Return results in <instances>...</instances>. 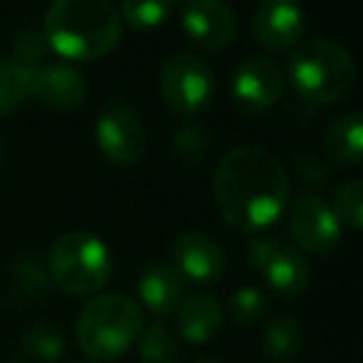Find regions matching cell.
Segmentation results:
<instances>
[{
    "label": "cell",
    "instance_id": "obj_6",
    "mask_svg": "<svg viewBox=\"0 0 363 363\" xmlns=\"http://www.w3.org/2000/svg\"><path fill=\"white\" fill-rule=\"evenodd\" d=\"M217 90V80L207 62L192 52H174L160 72L162 102L179 117H197L207 110Z\"/></svg>",
    "mask_w": 363,
    "mask_h": 363
},
{
    "label": "cell",
    "instance_id": "obj_20",
    "mask_svg": "<svg viewBox=\"0 0 363 363\" xmlns=\"http://www.w3.org/2000/svg\"><path fill=\"white\" fill-rule=\"evenodd\" d=\"M140 363H177V338L164 321H152L140 333Z\"/></svg>",
    "mask_w": 363,
    "mask_h": 363
},
{
    "label": "cell",
    "instance_id": "obj_10",
    "mask_svg": "<svg viewBox=\"0 0 363 363\" xmlns=\"http://www.w3.org/2000/svg\"><path fill=\"white\" fill-rule=\"evenodd\" d=\"M306 30V13L289 0H262L252 13V33L267 50L296 48Z\"/></svg>",
    "mask_w": 363,
    "mask_h": 363
},
{
    "label": "cell",
    "instance_id": "obj_23",
    "mask_svg": "<svg viewBox=\"0 0 363 363\" xmlns=\"http://www.w3.org/2000/svg\"><path fill=\"white\" fill-rule=\"evenodd\" d=\"M333 217L338 219V224H346L351 229H361L363 224V184L361 179H346L343 184L336 187L333 194Z\"/></svg>",
    "mask_w": 363,
    "mask_h": 363
},
{
    "label": "cell",
    "instance_id": "obj_3",
    "mask_svg": "<svg viewBox=\"0 0 363 363\" xmlns=\"http://www.w3.org/2000/svg\"><path fill=\"white\" fill-rule=\"evenodd\" d=\"M289 80L303 102L331 105L353 90L356 62L341 43L313 38L294 48L289 57Z\"/></svg>",
    "mask_w": 363,
    "mask_h": 363
},
{
    "label": "cell",
    "instance_id": "obj_25",
    "mask_svg": "<svg viewBox=\"0 0 363 363\" xmlns=\"http://www.w3.org/2000/svg\"><path fill=\"white\" fill-rule=\"evenodd\" d=\"M13 284L23 296H40L43 291L50 289V277H48L45 267L38 259L23 257L13 269Z\"/></svg>",
    "mask_w": 363,
    "mask_h": 363
},
{
    "label": "cell",
    "instance_id": "obj_16",
    "mask_svg": "<svg viewBox=\"0 0 363 363\" xmlns=\"http://www.w3.org/2000/svg\"><path fill=\"white\" fill-rule=\"evenodd\" d=\"M264 274L269 279V286L279 294L281 298H298L311 284V267L303 259V254L294 247H279L277 254L269 259L264 267Z\"/></svg>",
    "mask_w": 363,
    "mask_h": 363
},
{
    "label": "cell",
    "instance_id": "obj_2",
    "mask_svg": "<svg viewBox=\"0 0 363 363\" xmlns=\"http://www.w3.org/2000/svg\"><path fill=\"white\" fill-rule=\"evenodd\" d=\"M43 35L62 60H97L117 48L122 18L107 0H57L45 13Z\"/></svg>",
    "mask_w": 363,
    "mask_h": 363
},
{
    "label": "cell",
    "instance_id": "obj_5",
    "mask_svg": "<svg viewBox=\"0 0 363 363\" xmlns=\"http://www.w3.org/2000/svg\"><path fill=\"white\" fill-rule=\"evenodd\" d=\"M48 277L72 296H92L112 277L110 249L90 232L60 234L48 254Z\"/></svg>",
    "mask_w": 363,
    "mask_h": 363
},
{
    "label": "cell",
    "instance_id": "obj_11",
    "mask_svg": "<svg viewBox=\"0 0 363 363\" xmlns=\"http://www.w3.org/2000/svg\"><path fill=\"white\" fill-rule=\"evenodd\" d=\"M172 267L194 284H217L227 272V257L212 237L202 232L179 234L172 244Z\"/></svg>",
    "mask_w": 363,
    "mask_h": 363
},
{
    "label": "cell",
    "instance_id": "obj_29",
    "mask_svg": "<svg viewBox=\"0 0 363 363\" xmlns=\"http://www.w3.org/2000/svg\"><path fill=\"white\" fill-rule=\"evenodd\" d=\"M197 363H219V361H197Z\"/></svg>",
    "mask_w": 363,
    "mask_h": 363
},
{
    "label": "cell",
    "instance_id": "obj_18",
    "mask_svg": "<svg viewBox=\"0 0 363 363\" xmlns=\"http://www.w3.org/2000/svg\"><path fill=\"white\" fill-rule=\"evenodd\" d=\"M301 343H303L301 323L291 316L272 318L267 323V328H264L262 348L269 356V361L274 363H289L291 358H296V353L301 351Z\"/></svg>",
    "mask_w": 363,
    "mask_h": 363
},
{
    "label": "cell",
    "instance_id": "obj_1",
    "mask_svg": "<svg viewBox=\"0 0 363 363\" xmlns=\"http://www.w3.org/2000/svg\"><path fill=\"white\" fill-rule=\"evenodd\" d=\"M214 197L224 222L239 232L272 227L289 204V174L262 145H239L219 160Z\"/></svg>",
    "mask_w": 363,
    "mask_h": 363
},
{
    "label": "cell",
    "instance_id": "obj_32",
    "mask_svg": "<svg viewBox=\"0 0 363 363\" xmlns=\"http://www.w3.org/2000/svg\"><path fill=\"white\" fill-rule=\"evenodd\" d=\"M85 363H90V361H85Z\"/></svg>",
    "mask_w": 363,
    "mask_h": 363
},
{
    "label": "cell",
    "instance_id": "obj_26",
    "mask_svg": "<svg viewBox=\"0 0 363 363\" xmlns=\"http://www.w3.org/2000/svg\"><path fill=\"white\" fill-rule=\"evenodd\" d=\"M172 145H174L177 160L184 162V164H197L207 155V132L194 122H187L174 132Z\"/></svg>",
    "mask_w": 363,
    "mask_h": 363
},
{
    "label": "cell",
    "instance_id": "obj_28",
    "mask_svg": "<svg viewBox=\"0 0 363 363\" xmlns=\"http://www.w3.org/2000/svg\"><path fill=\"white\" fill-rule=\"evenodd\" d=\"M281 247V242H279L277 237H259V239H252V244H249V262H252V267L262 269L269 264V259L277 254V249Z\"/></svg>",
    "mask_w": 363,
    "mask_h": 363
},
{
    "label": "cell",
    "instance_id": "obj_15",
    "mask_svg": "<svg viewBox=\"0 0 363 363\" xmlns=\"http://www.w3.org/2000/svg\"><path fill=\"white\" fill-rule=\"evenodd\" d=\"M137 294L140 301L150 308L157 316H167V313L177 311L182 303V294H184V279L179 277L172 264L155 262L140 274L137 281Z\"/></svg>",
    "mask_w": 363,
    "mask_h": 363
},
{
    "label": "cell",
    "instance_id": "obj_27",
    "mask_svg": "<svg viewBox=\"0 0 363 363\" xmlns=\"http://www.w3.org/2000/svg\"><path fill=\"white\" fill-rule=\"evenodd\" d=\"M48 48L50 45H48L43 33H35V30L21 33V35L16 38V62H21L28 70H35V67L43 65V60H45Z\"/></svg>",
    "mask_w": 363,
    "mask_h": 363
},
{
    "label": "cell",
    "instance_id": "obj_21",
    "mask_svg": "<svg viewBox=\"0 0 363 363\" xmlns=\"http://www.w3.org/2000/svg\"><path fill=\"white\" fill-rule=\"evenodd\" d=\"M23 348L28 356L38 358V361L55 363L65 353V338L55 326L38 321L23 331Z\"/></svg>",
    "mask_w": 363,
    "mask_h": 363
},
{
    "label": "cell",
    "instance_id": "obj_4",
    "mask_svg": "<svg viewBox=\"0 0 363 363\" xmlns=\"http://www.w3.org/2000/svg\"><path fill=\"white\" fill-rule=\"evenodd\" d=\"M145 328V311L130 296L102 294L85 303L77 318V343L95 361H115Z\"/></svg>",
    "mask_w": 363,
    "mask_h": 363
},
{
    "label": "cell",
    "instance_id": "obj_30",
    "mask_svg": "<svg viewBox=\"0 0 363 363\" xmlns=\"http://www.w3.org/2000/svg\"><path fill=\"white\" fill-rule=\"evenodd\" d=\"M0 160H3V145H0Z\"/></svg>",
    "mask_w": 363,
    "mask_h": 363
},
{
    "label": "cell",
    "instance_id": "obj_24",
    "mask_svg": "<svg viewBox=\"0 0 363 363\" xmlns=\"http://www.w3.org/2000/svg\"><path fill=\"white\" fill-rule=\"evenodd\" d=\"M227 308L234 323H239V326H254V323H259L267 316L269 303L259 289L247 286V289H239V291H234L232 296H229Z\"/></svg>",
    "mask_w": 363,
    "mask_h": 363
},
{
    "label": "cell",
    "instance_id": "obj_9",
    "mask_svg": "<svg viewBox=\"0 0 363 363\" xmlns=\"http://www.w3.org/2000/svg\"><path fill=\"white\" fill-rule=\"evenodd\" d=\"M289 234L306 252L326 254L338 244L341 224L333 217L331 204L318 194H303L289 209Z\"/></svg>",
    "mask_w": 363,
    "mask_h": 363
},
{
    "label": "cell",
    "instance_id": "obj_17",
    "mask_svg": "<svg viewBox=\"0 0 363 363\" xmlns=\"http://www.w3.org/2000/svg\"><path fill=\"white\" fill-rule=\"evenodd\" d=\"M323 150L333 162L348 167H358L363 157V115L346 112L333 117L323 132Z\"/></svg>",
    "mask_w": 363,
    "mask_h": 363
},
{
    "label": "cell",
    "instance_id": "obj_19",
    "mask_svg": "<svg viewBox=\"0 0 363 363\" xmlns=\"http://www.w3.org/2000/svg\"><path fill=\"white\" fill-rule=\"evenodd\" d=\"M30 95V70L0 57V115H11Z\"/></svg>",
    "mask_w": 363,
    "mask_h": 363
},
{
    "label": "cell",
    "instance_id": "obj_8",
    "mask_svg": "<svg viewBox=\"0 0 363 363\" xmlns=\"http://www.w3.org/2000/svg\"><path fill=\"white\" fill-rule=\"evenodd\" d=\"M284 70L264 55L239 62L232 75V100L244 112H264L284 95Z\"/></svg>",
    "mask_w": 363,
    "mask_h": 363
},
{
    "label": "cell",
    "instance_id": "obj_31",
    "mask_svg": "<svg viewBox=\"0 0 363 363\" xmlns=\"http://www.w3.org/2000/svg\"><path fill=\"white\" fill-rule=\"evenodd\" d=\"M11 363H23V361H18V358H16V361H11Z\"/></svg>",
    "mask_w": 363,
    "mask_h": 363
},
{
    "label": "cell",
    "instance_id": "obj_22",
    "mask_svg": "<svg viewBox=\"0 0 363 363\" xmlns=\"http://www.w3.org/2000/svg\"><path fill=\"white\" fill-rule=\"evenodd\" d=\"M172 11L174 6L167 0H125L117 8L122 23H127L135 30H152V28L162 26L172 16Z\"/></svg>",
    "mask_w": 363,
    "mask_h": 363
},
{
    "label": "cell",
    "instance_id": "obj_7",
    "mask_svg": "<svg viewBox=\"0 0 363 363\" xmlns=\"http://www.w3.org/2000/svg\"><path fill=\"white\" fill-rule=\"evenodd\" d=\"M95 137L105 160L117 167L137 164L147 152L145 122L130 102H107L97 117Z\"/></svg>",
    "mask_w": 363,
    "mask_h": 363
},
{
    "label": "cell",
    "instance_id": "obj_13",
    "mask_svg": "<svg viewBox=\"0 0 363 363\" xmlns=\"http://www.w3.org/2000/svg\"><path fill=\"white\" fill-rule=\"evenodd\" d=\"M30 95L55 110H77L87 97V82L70 62L50 60L30 70Z\"/></svg>",
    "mask_w": 363,
    "mask_h": 363
},
{
    "label": "cell",
    "instance_id": "obj_14",
    "mask_svg": "<svg viewBox=\"0 0 363 363\" xmlns=\"http://www.w3.org/2000/svg\"><path fill=\"white\" fill-rule=\"evenodd\" d=\"M177 333L187 343H209L224 326V308L212 294H194L177 306Z\"/></svg>",
    "mask_w": 363,
    "mask_h": 363
},
{
    "label": "cell",
    "instance_id": "obj_12",
    "mask_svg": "<svg viewBox=\"0 0 363 363\" xmlns=\"http://www.w3.org/2000/svg\"><path fill=\"white\" fill-rule=\"evenodd\" d=\"M182 30L207 50H222L237 38V16L217 0H192L182 8Z\"/></svg>",
    "mask_w": 363,
    "mask_h": 363
}]
</instances>
